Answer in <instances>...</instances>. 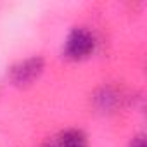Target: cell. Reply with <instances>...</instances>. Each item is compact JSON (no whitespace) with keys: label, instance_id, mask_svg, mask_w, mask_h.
<instances>
[{"label":"cell","instance_id":"obj_1","mask_svg":"<svg viewBox=\"0 0 147 147\" xmlns=\"http://www.w3.org/2000/svg\"><path fill=\"white\" fill-rule=\"evenodd\" d=\"M95 45V35L83 26H76L67 33L64 40V55L71 61H83L94 54Z\"/></svg>","mask_w":147,"mask_h":147},{"label":"cell","instance_id":"obj_3","mask_svg":"<svg viewBox=\"0 0 147 147\" xmlns=\"http://www.w3.org/2000/svg\"><path fill=\"white\" fill-rule=\"evenodd\" d=\"M92 100H94V106H95L97 111H100V113H114L121 106L123 94L113 85H102V87H99L95 90Z\"/></svg>","mask_w":147,"mask_h":147},{"label":"cell","instance_id":"obj_6","mask_svg":"<svg viewBox=\"0 0 147 147\" xmlns=\"http://www.w3.org/2000/svg\"><path fill=\"white\" fill-rule=\"evenodd\" d=\"M42 147H54L52 144H45V145H42Z\"/></svg>","mask_w":147,"mask_h":147},{"label":"cell","instance_id":"obj_4","mask_svg":"<svg viewBox=\"0 0 147 147\" xmlns=\"http://www.w3.org/2000/svg\"><path fill=\"white\" fill-rule=\"evenodd\" d=\"M57 147H88V140L80 128H67L57 137Z\"/></svg>","mask_w":147,"mask_h":147},{"label":"cell","instance_id":"obj_2","mask_svg":"<svg viewBox=\"0 0 147 147\" xmlns=\"http://www.w3.org/2000/svg\"><path fill=\"white\" fill-rule=\"evenodd\" d=\"M45 71V59L42 55H30L18 61L9 67V80L14 87H30L33 85Z\"/></svg>","mask_w":147,"mask_h":147},{"label":"cell","instance_id":"obj_5","mask_svg":"<svg viewBox=\"0 0 147 147\" xmlns=\"http://www.w3.org/2000/svg\"><path fill=\"white\" fill-rule=\"evenodd\" d=\"M128 147H145V137H144V133L135 135V137L130 140Z\"/></svg>","mask_w":147,"mask_h":147}]
</instances>
